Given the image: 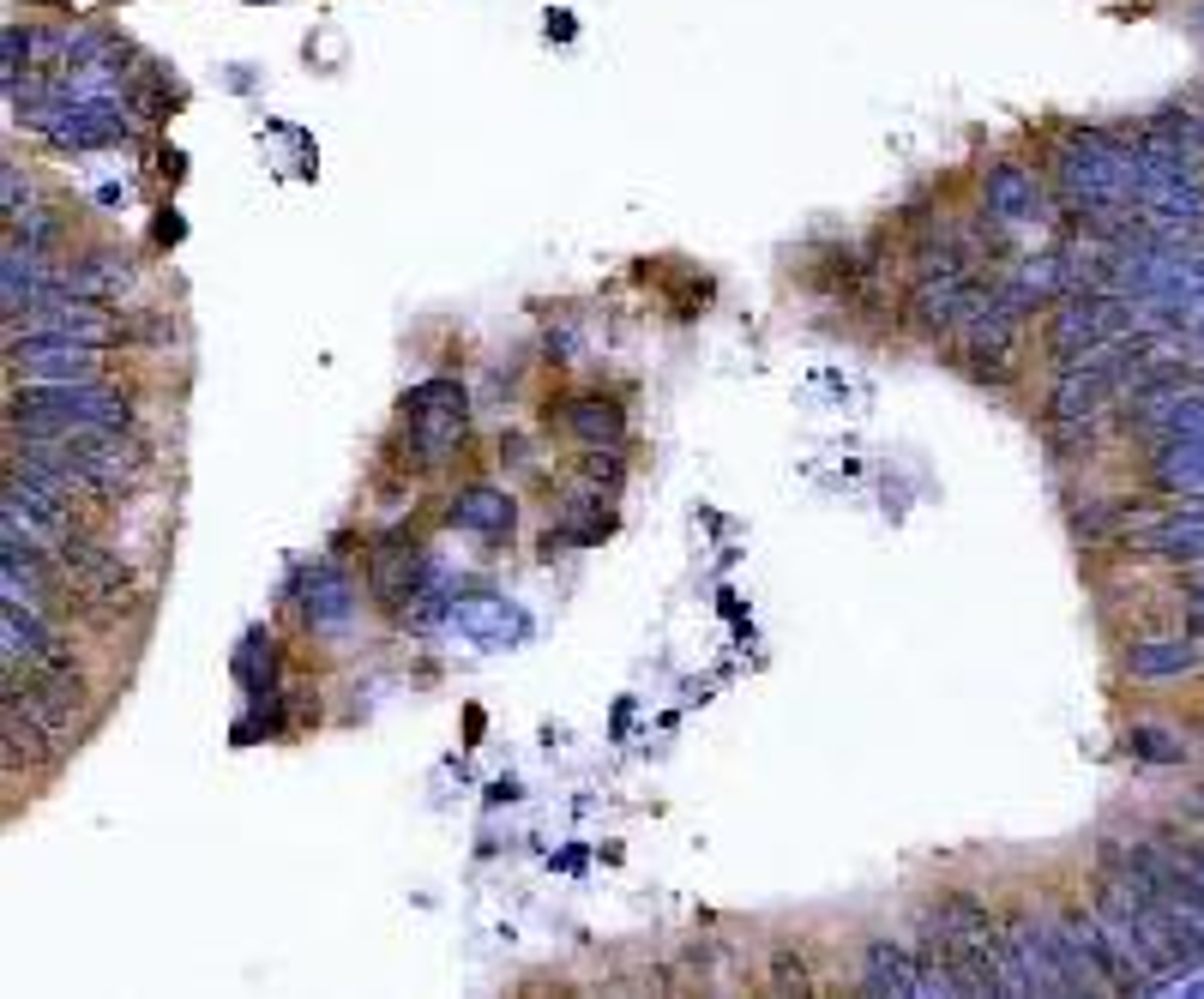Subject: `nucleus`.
Here are the masks:
<instances>
[{
	"mask_svg": "<svg viewBox=\"0 0 1204 999\" xmlns=\"http://www.w3.org/2000/svg\"><path fill=\"white\" fill-rule=\"evenodd\" d=\"M560 421H566V434H579V440H590V446H602V440H621V410L609 404V398H573L560 410Z\"/></svg>",
	"mask_w": 1204,
	"mask_h": 999,
	"instance_id": "13",
	"label": "nucleus"
},
{
	"mask_svg": "<svg viewBox=\"0 0 1204 999\" xmlns=\"http://www.w3.org/2000/svg\"><path fill=\"white\" fill-rule=\"evenodd\" d=\"M307 620L313 626H349V579L332 573V566H313L307 573Z\"/></svg>",
	"mask_w": 1204,
	"mask_h": 999,
	"instance_id": "12",
	"label": "nucleus"
},
{
	"mask_svg": "<svg viewBox=\"0 0 1204 999\" xmlns=\"http://www.w3.org/2000/svg\"><path fill=\"white\" fill-rule=\"evenodd\" d=\"M1103 332H1108V307H1103V301H1066V307L1054 313V326H1048V343H1054L1060 362H1072V355L1090 349Z\"/></svg>",
	"mask_w": 1204,
	"mask_h": 999,
	"instance_id": "11",
	"label": "nucleus"
},
{
	"mask_svg": "<svg viewBox=\"0 0 1204 999\" xmlns=\"http://www.w3.org/2000/svg\"><path fill=\"white\" fill-rule=\"evenodd\" d=\"M1132 746H1144V759H1181V753H1175V740L1156 735V729H1132Z\"/></svg>",
	"mask_w": 1204,
	"mask_h": 999,
	"instance_id": "16",
	"label": "nucleus"
},
{
	"mask_svg": "<svg viewBox=\"0 0 1204 999\" xmlns=\"http://www.w3.org/2000/svg\"><path fill=\"white\" fill-rule=\"evenodd\" d=\"M109 343H79V338H13L7 362L19 380H97Z\"/></svg>",
	"mask_w": 1204,
	"mask_h": 999,
	"instance_id": "4",
	"label": "nucleus"
},
{
	"mask_svg": "<svg viewBox=\"0 0 1204 999\" xmlns=\"http://www.w3.org/2000/svg\"><path fill=\"white\" fill-rule=\"evenodd\" d=\"M584 476H590V482H621V458H615V452H590V458H584Z\"/></svg>",
	"mask_w": 1204,
	"mask_h": 999,
	"instance_id": "17",
	"label": "nucleus"
},
{
	"mask_svg": "<svg viewBox=\"0 0 1204 999\" xmlns=\"http://www.w3.org/2000/svg\"><path fill=\"white\" fill-rule=\"evenodd\" d=\"M13 434H66V427H133V404L97 380H24L7 398Z\"/></svg>",
	"mask_w": 1204,
	"mask_h": 999,
	"instance_id": "1",
	"label": "nucleus"
},
{
	"mask_svg": "<svg viewBox=\"0 0 1204 999\" xmlns=\"http://www.w3.org/2000/svg\"><path fill=\"white\" fill-rule=\"evenodd\" d=\"M416 584H421V548H416L410 537H385V542L374 548V560H368V590H374V602H380V609H392V615H404V602L416 596Z\"/></svg>",
	"mask_w": 1204,
	"mask_h": 999,
	"instance_id": "7",
	"label": "nucleus"
},
{
	"mask_svg": "<svg viewBox=\"0 0 1204 999\" xmlns=\"http://www.w3.org/2000/svg\"><path fill=\"white\" fill-rule=\"evenodd\" d=\"M452 524L458 530H470V537H482V542H501V537H512V500L501 494V488H464L452 500Z\"/></svg>",
	"mask_w": 1204,
	"mask_h": 999,
	"instance_id": "9",
	"label": "nucleus"
},
{
	"mask_svg": "<svg viewBox=\"0 0 1204 999\" xmlns=\"http://www.w3.org/2000/svg\"><path fill=\"white\" fill-rule=\"evenodd\" d=\"M922 963H928V951H909L898 939H873L867 957H862V981H867V993L922 999Z\"/></svg>",
	"mask_w": 1204,
	"mask_h": 999,
	"instance_id": "8",
	"label": "nucleus"
},
{
	"mask_svg": "<svg viewBox=\"0 0 1204 999\" xmlns=\"http://www.w3.org/2000/svg\"><path fill=\"white\" fill-rule=\"evenodd\" d=\"M60 290L66 296H85V301H121L133 290V265L115 260V254H91L79 265H66L60 271Z\"/></svg>",
	"mask_w": 1204,
	"mask_h": 999,
	"instance_id": "10",
	"label": "nucleus"
},
{
	"mask_svg": "<svg viewBox=\"0 0 1204 999\" xmlns=\"http://www.w3.org/2000/svg\"><path fill=\"white\" fill-rule=\"evenodd\" d=\"M922 939L940 957H976L1000 939V921L987 915L976 898H940L922 909Z\"/></svg>",
	"mask_w": 1204,
	"mask_h": 999,
	"instance_id": "5",
	"label": "nucleus"
},
{
	"mask_svg": "<svg viewBox=\"0 0 1204 999\" xmlns=\"http://www.w3.org/2000/svg\"><path fill=\"white\" fill-rule=\"evenodd\" d=\"M464 385L458 380H421L410 398H404V427H410V452H416V470H440V463L458 452L464 440Z\"/></svg>",
	"mask_w": 1204,
	"mask_h": 999,
	"instance_id": "2",
	"label": "nucleus"
},
{
	"mask_svg": "<svg viewBox=\"0 0 1204 999\" xmlns=\"http://www.w3.org/2000/svg\"><path fill=\"white\" fill-rule=\"evenodd\" d=\"M30 332V338H79V343H121L127 338V326L109 313V301H85V296H66V290H55L49 301H37L30 313H19L13 319V332Z\"/></svg>",
	"mask_w": 1204,
	"mask_h": 999,
	"instance_id": "3",
	"label": "nucleus"
},
{
	"mask_svg": "<svg viewBox=\"0 0 1204 999\" xmlns=\"http://www.w3.org/2000/svg\"><path fill=\"white\" fill-rule=\"evenodd\" d=\"M0 530H7V542H30V548L55 554L79 530V518H73V506H60V500H49V494H37V488H24V482L7 476V518H0Z\"/></svg>",
	"mask_w": 1204,
	"mask_h": 999,
	"instance_id": "6",
	"label": "nucleus"
},
{
	"mask_svg": "<svg viewBox=\"0 0 1204 999\" xmlns=\"http://www.w3.org/2000/svg\"><path fill=\"white\" fill-rule=\"evenodd\" d=\"M771 987H777V993H813V981H807V970H801V957H795L789 945L771 951Z\"/></svg>",
	"mask_w": 1204,
	"mask_h": 999,
	"instance_id": "14",
	"label": "nucleus"
},
{
	"mask_svg": "<svg viewBox=\"0 0 1204 999\" xmlns=\"http://www.w3.org/2000/svg\"><path fill=\"white\" fill-rule=\"evenodd\" d=\"M987 199H994V211H1000V218H1023V211H1030V205H1036V199H1030V187H1023V181H1018V175H1012V169L1000 175V181H994V187H987Z\"/></svg>",
	"mask_w": 1204,
	"mask_h": 999,
	"instance_id": "15",
	"label": "nucleus"
}]
</instances>
